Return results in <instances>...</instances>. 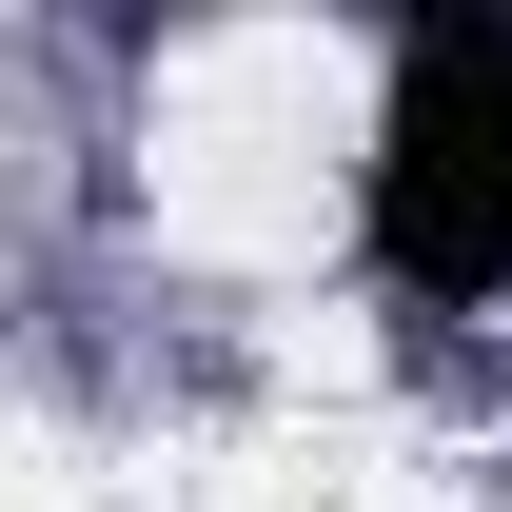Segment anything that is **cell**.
Here are the masks:
<instances>
[{
  "instance_id": "6da1fadb",
  "label": "cell",
  "mask_w": 512,
  "mask_h": 512,
  "mask_svg": "<svg viewBox=\"0 0 512 512\" xmlns=\"http://www.w3.org/2000/svg\"><path fill=\"white\" fill-rule=\"evenodd\" d=\"M355 217L414 296H512V20H453L394 60Z\"/></svg>"
}]
</instances>
